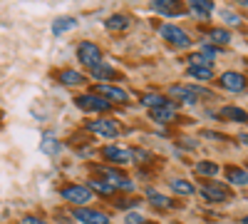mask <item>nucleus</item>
I'll list each match as a JSON object with an SVG mask.
<instances>
[{"mask_svg":"<svg viewBox=\"0 0 248 224\" xmlns=\"http://www.w3.org/2000/svg\"><path fill=\"white\" fill-rule=\"evenodd\" d=\"M105 55H102V48L97 45V43H90V40H85V43H79L77 45V60L85 68H97V65H102L105 60H102Z\"/></svg>","mask_w":248,"mask_h":224,"instance_id":"obj_1","label":"nucleus"},{"mask_svg":"<svg viewBox=\"0 0 248 224\" xmlns=\"http://www.w3.org/2000/svg\"><path fill=\"white\" fill-rule=\"evenodd\" d=\"M169 97H174L176 103H184V105H196L199 97H214V95L206 90H199V87H189V85H171Z\"/></svg>","mask_w":248,"mask_h":224,"instance_id":"obj_2","label":"nucleus"},{"mask_svg":"<svg viewBox=\"0 0 248 224\" xmlns=\"http://www.w3.org/2000/svg\"><path fill=\"white\" fill-rule=\"evenodd\" d=\"M159 35L167 40L169 45H174V48H189V45H191L189 33H186L184 28H179V25H171V23H164V25L159 28Z\"/></svg>","mask_w":248,"mask_h":224,"instance_id":"obj_3","label":"nucleus"},{"mask_svg":"<svg viewBox=\"0 0 248 224\" xmlns=\"http://www.w3.org/2000/svg\"><path fill=\"white\" fill-rule=\"evenodd\" d=\"M87 130L94 132V135H99V137H109V139H114V137L122 135V125H119L117 120H112V117H99V120L87 122Z\"/></svg>","mask_w":248,"mask_h":224,"instance_id":"obj_4","label":"nucleus"},{"mask_svg":"<svg viewBox=\"0 0 248 224\" xmlns=\"http://www.w3.org/2000/svg\"><path fill=\"white\" fill-rule=\"evenodd\" d=\"M77 107L85 110V112H109L112 110V103L105 97H99L94 92H87V95H77Z\"/></svg>","mask_w":248,"mask_h":224,"instance_id":"obj_5","label":"nucleus"},{"mask_svg":"<svg viewBox=\"0 0 248 224\" xmlns=\"http://www.w3.org/2000/svg\"><path fill=\"white\" fill-rule=\"evenodd\" d=\"M60 194H62V199H67L70 205H75V207H85V205H90V202L94 199L92 190L85 187V185H70V187L62 190Z\"/></svg>","mask_w":248,"mask_h":224,"instance_id":"obj_6","label":"nucleus"},{"mask_svg":"<svg viewBox=\"0 0 248 224\" xmlns=\"http://www.w3.org/2000/svg\"><path fill=\"white\" fill-rule=\"evenodd\" d=\"M99 174H102V179H105V182H109L114 190H124V192H132V190H134V182L124 174V172L114 170V167H102Z\"/></svg>","mask_w":248,"mask_h":224,"instance_id":"obj_7","label":"nucleus"},{"mask_svg":"<svg viewBox=\"0 0 248 224\" xmlns=\"http://www.w3.org/2000/svg\"><path fill=\"white\" fill-rule=\"evenodd\" d=\"M201 197L206 202H231L233 199L231 190L226 185H218V182H206V185L201 187Z\"/></svg>","mask_w":248,"mask_h":224,"instance_id":"obj_8","label":"nucleus"},{"mask_svg":"<svg viewBox=\"0 0 248 224\" xmlns=\"http://www.w3.org/2000/svg\"><path fill=\"white\" fill-rule=\"evenodd\" d=\"M102 157H105L109 165H129L134 159V150H127V147H119V145H107L102 150Z\"/></svg>","mask_w":248,"mask_h":224,"instance_id":"obj_9","label":"nucleus"},{"mask_svg":"<svg viewBox=\"0 0 248 224\" xmlns=\"http://www.w3.org/2000/svg\"><path fill=\"white\" fill-rule=\"evenodd\" d=\"M72 217L82 224H109L112 217H107L105 212H99V209H90V207H77L72 212Z\"/></svg>","mask_w":248,"mask_h":224,"instance_id":"obj_10","label":"nucleus"},{"mask_svg":"<svg viewBox=\"0 0 248 224\" xmlns=\"http://www.w3.org/2000/svg\"><path fill=\"white\" fill-rule=\"evenodd\" d=\"M152 8L156 13H161L164 17H176L184 13V5H181V0H149Z\"/></svg>","mask_w":248,"mask_h":224,"instance_id":"obj_11","label":"nucleus"},{"mask_svg":"<svg viewBox=\"0 0 248 224\" xmlns=\"http://www.w3.org/2000/svg\"><path fill=\"white\" fill-rule=\"evenodd\" d=\"M221 85L229 90V92H241V90H246L248 80L241 72H223L221 75Z\"/></svg>","mask_w":248,"mask_h":224,"instance_id":"obj_12","label":"nucleus"},{"mask_svg":"<svg viewBox=\"0 0 248 224\" xmlns=\"http://www.w3.org/2000/svg\"><path fill=\"white\" fill-rule=\"evenodd\" d=\"M94 92L102 95L105 100H109V103H127V100H129L127 92H124L122 87H114V85H97Z\"/></svg>","mask_w":248,"mask_h":224,"instance_id":"obj_13","label":"nucleus"},{"mask_svg":"<svg viewBox=\"0 0 248 224\" xmlns=\"http://www.w3.org/2000/svg\"><path fill=\"white\" fill-rule=\"evenodd\" d=\"M132 25V17L129 15H124V13H114L105 20V28L112 30V33H122V30H127Z\"/></svg>","mask_w":248,"mask_h":224,"instance_id":"obj_14","label":"nucleus"},{"mask_svg":"<svg viewBox=\"0 0 248 224\" xmlns=\"http://www.w3.org/2000/svg\"><path fill=\"white\" fill-rule=\"evenodd\" d=\"M57 80L62 85H67V87H79V85H85L87 83V77L77 72V70H60L57 72Z\"/></svg>","mask_w":248,"mask_h":224,"instance_id":"obj_15","label":"nucleus"},{"mask_svg":"<svg viewBox=\"0 0 248 224\" xmlns=\"http://www.w3.org/2000/svg\"><path fill=\"white\" fill-rule=\"evenodd\" d=\"M189 10L199 20H209V15L214 13V0H189Z\"/></svg>","mask_w":248,"mask_h":224,"instance_id":"obj_16","label":"nucleus"},{"mask_svg":"<svg viewBox=\"0 0 248 224\" xmlns=\"http://www.w3.org/2000/svg\"><path fill=\"white\" fill-rule=\"evenodd\" d=\"M90 77H92V80H99V83H105V80H122V77L117 75V70L109 68L107 63H102V65H97V68H90Z\"/></svg>","mask_w":248,"mask_h":224,"instance_id":"obj_17","label":"nucleus"},{"mask_svg":"<svg viewBox=\"0 0 248 224\" xmlns=\"http://www.w3.org/2000/svg\"><path fill=\"white\" fill-rule=\"evenodd\" d=\"M75 28H77V20H75V17H55L52 25H50V30H52L55 37L65 35L67 30H75Z\"/></svg>","mask_w":248,"mask_h":224,"instance_id":"obj_18","label":"nucleus"},{"mask_svg":"<svg viewBox=\"0 0 248 224\" xmlns=\"http://www.w3.org/2000/svg\"><path fill=\"white\" fill-rule=\"evenodd\" d=\"M169 190L176 192V194H181V197H191V194L196 192V187L191 185L189 179H184V177H174V179L169 182Z\"/></svg>","mask_w":248,"mask_h":224,"instance_id":"obj_19","label":"nucleus"},{"mask_svg":"<svg viewBox=\"0 0 248 224\" xmlns=\"http://www.w3.org/2000/svg\"><path fill=\"white\" fill-rule=\"evenodd\" d=\"M186 75L194 77V80H199V83H209V80H214V70H211V65H189Z\"/></svg>","mask_w":248,"mask_h":224,"instance_id":"obj_20","label":"nucleus"},{"mask_svg":"<svg viewBox=\"0 0 248 224\" xmlns=\"http://www.w3.org/2000/svg\"><path fill=\"white\" fill-rule=\"evenodd\" d=\"M141 105L149 107V110H159V107H174L171 100H167L164 95H156V92H149L147 97H141Z\"/></svg>","mask_w":248,"mask_h":224,"instance_id":"obj_21","label":"nucleus"},{"mask_svg":"<svg viewBox=\"0 0 248 224\" xmlns=\"http://www.w3.org/2000/svg\"><path fill=\"white\" fill-rule=\"evenodd\" d=\"M206 43H211V45H229L231 43V33L226 30V28H211L209 33H206Z\"/></svg>","mask_w":248,"mask_h":224,"instance_id":"obj_22","label":"nucleus"},{"mask_svg":"<svg viewBox=\"0 0 248 224\" xmlns=\"http://www.w3.org/2000/svg\"><path fill=\"white\" fill-rule=\"evenodd\" d=\"M226 179L231 182V185H248V170H241V167H226Z\"/></svg>","mask_w":248,"mask_h":224,"instance_id":"obj_23","label":"nucleus"},{"mask_svg":"<svg viewBox=\"0 0 248 224\" xmlns=\"http://www.w3.org/2000/svg\"><path fill=\"white\" fill-rule=\"evenodd\" d=\"M152 120L159 122V125H169V122L176 120V112L174 107H159V110H152Z\"/></svg>","mask_w":248,"mask_h":224,"instance_id":"obj_24","label":"nucleus"},{"mask_svg":"<svg viewBox=\"0 0 248 224\" xmlns=\"http://www.w3.org/2000/svg\"><path fill=\"white\" fill-rule=\"evenodd\" d=\"M218 115H221V120H231V122H246L248 120V112L241 110V107H223Z\"/></svg>","mask_w":248,"mask_h":224,"instance_id":"obj_25","label":"nucleus"},{"mask_svg":"<svg viewBox=\"0 0 248 224\" xmlns=\"http://www.w3.org/2000/svg\"><path fill=\"white\" fill-rule=\"evenodd\" d=\"M147 197H149L152 205L159 207V209H169V207H174V202H171L169 197H164L161 192H156V190H147Z\"/></svg>","mask_w":248,"mask_h":224,"instance_id":"obj_26","label":"nucleus"},{"mask_svg":"<svg viewBox=\"0 0 248 224\" xmlns=\"http://www.w3.org/2000/svg\"><path fill=\"white\" fill-rule=\"evenodd\" d=\"M40 150H43L45 155H52V157H55V155L62 150V145H60V139H57V137L45 135V137H43V142H40Z\"/></svg>","mask_w":248,"mask_h":224,"instance_id":"obj_27","label":"nucleus"},{"mask_svg":"<svg viewBox=\"0 0 248 224\" xmlns=\"http://www.w3.org/2000/svg\"><path fill=\"white\" fill-rule=\"evenodd\" d=\"M90 190H97L99 194H105V197H112V194L117 192L109 182H105L102 177H99V179H90Z\"/></svg>","mask_w":248,"mask_h":224,"instance_id":"obj_28","label":"nucleus"},{"mask_svg":"<svg viewBox=\"0 0 248 224\" xmlns=\"http://www.w3.org/2000/svg\"><path fill=\"white\" fill-rule=\"evenodd\" d=\"M196 172L203 174V177H216L218 174V165H216V162H199Z\"/></svg>","mask_w":248,"mask_h":224,"instance_id":"obj_29","label":"nucleus"},{"mask_svg":"<svg viewBox=\"0 0 248 224\" xmlns=\"http://www.w3.org/2000/svg\"><path fill=\"white\" fill-rule=\"evenodd\" d=\"M201 55H203L206 63H211V60H216V57L221 55V50H218L216 45H211V43H206V40H203V43H201Z\"/></svg>","mask_w":248,"mask_h":224,"instance_id":"obj_30","label":"nucleus"},{"mask_svg":"<svg viewBox=\"0 0 248 224\" xmlns=\"http://www.w3.org/2000/svg\"><path fill=\"white\" fill-rule=\"evenodd\" d=\"M221 17H223V23L226 25H241V17L231 10H221Z\"/></svg>","mask_w":248,"mask_h":224,"instance_id":"obj_31","label":"nucleus"},{"mask_svg":"<svg viewBox=\"0 0 248 224\" xmlns=\"http://www.w3.org/2000/svg\"><path fill=\"white\" fill-rule=\"evenodd\" d=\"M147 219H144L141 214H137V212H132V214H127L124 217V224H144Z\"/></svg>","mask_w":248,"mask_h":224,"instance_id":"obj_32","label":"nucleus"},{"mask_svg":"<svg viewBox=\"0 0 248 224\" xmlns=\"http://www.w3.org/2000/svg\"><path fill=\"white\" fill-rule=\"evenodd\" d=\"M23 224H47V222H45V219H40V217H32V214H30V217H23Z\"/></svg>","mask_w":248,"mask_h":224,"instance_id":"obj_33","label":"nucleus"},{"mask_svg":"<svg viewBox=\"0 0 248 224\" xmlns=\"http://www.w3.org/2000/svg\"><path fill=\"white\" fill-rule=\"evenodd\" d=\"M137 205H139V199H129V202L127 199H124V202L117 199V207H137Z\"/></svg>","mask_w":248,"mask_h":224,"instance_id":"obj_34","label":"nucleus"},{"mask_svg":"<svg viewBox=\"0 0 248 224\" xmlns=\"http://www.w3.org/2000/svg\"><path fill=\"white\" fill-rule=\"evenodd\" d=\"M184 147H189V150H194V147H196V139H184Z\"/></svg>","mask_w":248,"mask_h":224,"instance_id":"obj_35","label":"nucleus"},{"mask_svg":"<svg viewBox=\"0 0 248 224\" xmlns=\"http://www.w3.org/2000/svg\"><path fill=\"white\" fill-rule=\"evenodd\" d=\"M241 142H243V145H248V132H246V135H241Z\"/></svg>","mask_w":248,"mask_h":224,"instance_id":"obj_36","label":"nucleus"},{"mask_svg":"<svg viewBox=\"0 0 248 224\" xmlns=\"http://www.w3.org/2000/svg\"><path fill=\"white\" fill-rule=\"evenodd\" d=\"M238 5H243V8H248V0H236Z\"/></svg>","mask_w":248,"mask_h":224,"instance_id":"obj_37","label":"nucleus"},{"mask_svg":"<svg viewBox=\"0 0 248 224\" xmlns=\"http://www.w3.org/2000/svg\"><path fill=\"white\" fill-rule=\"evenodd\" d=\"M243 224H248V217H243Z\"/></svg>","mask_w":248,"mask_h":224,"instance_id":"obj_38","label":"nucleus"}]
</instances>
